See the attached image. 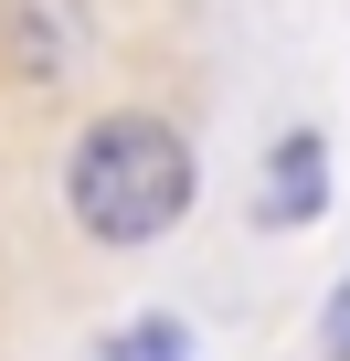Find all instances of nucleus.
<instances>
[{"label":"nucleus","instance_id":"f257e3e1","mask_svg":"<svg viewBox=\"0 0 350 361\" xmlns=\"http://www.w3.org/2000/svg\"><path fill=\"white\" fill-rule=\"evenodd\" d=\"M64 213L127 255V245H159L170 224L192 213V138L170 117H96L64 159Z\"/></svg>","mask_w":350,"mask_h":361},{"label":"nucleus","instance_id":"f03ea898","mask_svg":"<svg viewBox=\"0 0 350 361\" xmlns=\"http://www.w3.org/2000/svg\"><path fill=\"white\" fill-rule=\"evenodd\" d=\"M0 54L22 85H54L85 54V0H0Z\"/></svg>","mask_w":350,"mask_h":361},{"label":"nucleus","instance_id":"7ed1b4c3","mask_svg":"<svg viewBox=\"0 0 350 361\" xmlns=\"http://www.w3.org/2000/svg\"><path fill=\"white\" fill-rule=\"evenodd\" d=\"M255 213H265L276 234H287V224H308V213H329V138H318V128H287V138H276Z\"/></svg>","mask_w":350,"mask_h":361},{"label":"nucleus","instance_id":"20e7f679","mask_svg":"<svg viewBox=\"0 0 350 361\" xmlns=\"http://www.w3.org/2000/svg\"><path fill=\"white\" fill-rule=\"evenodd\" d=\"M106 361H192V329L159 308L149 329H117V340H106Z\"/></svg>","mask_w":350,"mask_h":361},{"label":"nucleus","instance_id":"39448f33","mask_svg":"<svg viewBox=\"0 0 350 361\" xmlns=\"http://www.w3.org/2000/svg\"><path fill=\"white\" fill-rule=\"evenodd\" d=\"M318 361H350V276L329 287V319H318Z\"/></svg>","mask_w":350,"mask_h":361}]
</instances>
